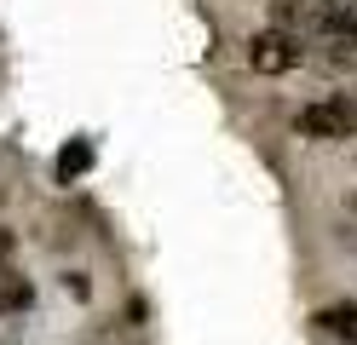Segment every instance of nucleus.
<instances>
[{"label":"nucleus","mask_w":357,"mask_h":345,"mask_svg":"<svg viewBox=\"0 0 357 345\" xmlns=\"http://www.w3.org/2000/svg\"><path fill=\"white\" fill-rule=\"evenodd\" d=\"M294 132L300 138H328V144H340V138L357 132V104L351 98H317V104L294 109Z\"/></svg>","instance_id":"nucleus-1"},{"label":"nucleus","mask_w":357,"mask_h":345,"mask_svg":"<svg viewBox=\"0 0 357 345\" xmlns=\"http://www.w3.org/2000/svg\"><path fill=\"white\" fill-rule=\"evenodd\" d=\"M248 63L259 69V75H282V69L300 63V40L282 35V29H259V35L248 40Z\"/></svg>","instance_id":"nucleus-2"},{"label":"nucleus","mask_w":357,"mask_h":345,"mask_svg":"<svg viewBox=\"0 0 357 345\" xmlns=\"http://www.w3.org/2000/svg\"><path fill=\"white\" fill-rule=\"evenodd\" d=\"M35 305V288H29V276H17L12 265L0 270V316L6 311H29Z\"/></svg>","instance_id":"nucleus-3"},{"label":"nucleus","mask_w":357,"mask_h":345,"mask_svg":"<svg viewBox=\"0 0 357 345\" xmlns=\"http://www.w3.org/2000/svg\"><path fill=\"white\" fill-rule=\"evenodd\" d=\"M317 23L334 40H357V6H346V0H328V6L317 12Z\"/></svg>","instance_id":"nucleus-4"},{"label":"nucleus","mask_w":357,"mask_h":345,"mask_svg":"<svg viewBox=\"0 0 357 345\" xmlns=\"http://www.w3.org/2000/svg\"><path fill=\"white\" fill-rule=\"evenodd\" d=\"M317 322L328 334H340V339H357V305H323Z\"/></svg>","instance_id":"nucleus-5"},{"label":"nucleus","mask_w":357,"mask_h":345,"mask_svg":"<svg viewBox=\"0 0 357 345\" xmlns=\"http://www.w3.org/2000/svg\"><path fill=\"white\" fill-rule=\"evenodd\" d=\"M305 17V0H271V29L294 35V23Z\"/></svg>","instance_id":"nucleus-6"},{"label":"nucleus","mask_w":357,"mask_h":345,"mask_svg":"<svg viewBox=\"0 0 357 345\" xmlns=\"http://www.w3.org/2000/svg\"><path fill=\"white\" fill-rule=\"evenodd\" d=\"M86 161H93V144H86V138H75V144L58 155V178H75V173L86 167Z\"/></svg>","instance_id":"nucleus-7"},{"label":"nucleus","mask_w":357,"mask_h":345,"mask_svg":"<svg viewBox=\"0 0 357 345\" xmlns=\"http://www.w3.org/2000/svg\"><path fill=\"white\" fill-rule=\"evenodd\" d=\"M12 247H17V242H12V230H6V224H0V270H6V265H12Z\"/></svg>","instance_id":"nucleus-8"},{"label":"nucleus","mask_w":357,"mask_h":345,"mask_svg":"<svg viewBox=\"0 0 357 345\" xmlns=\"http://www.w3.org/2000/svg\"><path fill=\"white\" fill-rule=\"evenodd\" d=\"M346 6H357V0H346Z\"/></svg>","instance_id":"nucleus-9"}]
</instances>
